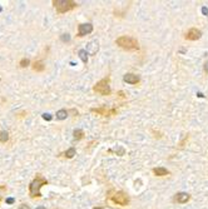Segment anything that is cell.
I'll list each match as a JSON object with an SVG mask.
<instances>
[{"label":"cell","instance_id":"6da1fadb","mask_svg":"<svg viewBox=\"0 0 208 209\" xmlns=\"http://www.w3.org/2000/svg\"><path fill=\"white\" fill-rule=\"evenodd\" d=\"M48 184V180L47 178H44L43 175L40 173H38L35 175V178L30 182L29 184V195L32 198H40L41 194H40V188L43 185H47Z\"/></svg>","mask_w":208,"mask_h":209},{"label":"cell","instance_id":"7a4b0ae2","mask_svg":"<svg viewBox=\"0 0 208 209\" xmlns=\"http://www.w3.org/2000/svg\"><path fill=\"white\" fill-rule=\"evenodd\" d=\"M116 44L119 48H122L124 50H128V51H137V50H139L138 40L132 38V36H127V35L119 36L118 39H116Z\"/></svg>","mask_w":208,"mask_h":209},{"label":"cell","instance_id":"3957f363","mask_svg":"<svg viewBox=\"0 0 208 209\" xmlns=\"http://www.w3.org/2000/svg\"><path fill=\"white\" fill-rule=\"evenodd\" d=\"M53 5L59 14L68 13L78 6V4L73 0H53Z\"/></svg>","mask_w":208,"mask_h":209},{"label":"cell","instance_id":"277c9868","mask_svg":"<svg viewBox=\"0 0 208 209\" xmlns=\"http://www.w3.org/2000/svg\"><path fill=\"white\" fill-rule=\"evenodd\" d=\"M93 90H94L95 93H98V94H100V95H110L112 89H110V85H109V79L104 78V79L99 80L97 84L93 87Z\"/></svg>","mask_w":208,"mask_h":209},{"label":"cell","instance_id":"5b68a950","mask_svg":"<svg viewBox=\"0 0 208 209\" xmlns=\"http://www.w3.org/2000/svg\"><path fill=\"white\" fill-rule=\"evenodd\" d=\"M112 202L118 205L124 207L129 203V198L124 192H117V193H114V195H112Z\"/></svg>","mask_w":208,"mask_h":209},{"label":"cell","instance_id":"8992f818","mask_svg":"<svg viewBox=\"0 0 208 209\" xmlns=\"http://www.w3.org/2000/svg\"><path fill=\"white\" fill-rule=\"evenodd\" d=\"M92 111L99 114L102 117H112L117 114V109L116 108H107V107H100V108H92Z\"/></svg>","mask_w":208,"mask_h":209},{"label":"cell","instance_id":"52a82bcc","mask_svg":"<svg viewBox=\"0 0 208 209\" xmlns=\"http://www.w3.org/2000/svg\"><path fill=\"white\" fill-rule=\"evenodd\" d=\"M201 36H202V31H201L199 29H197V28L189 29V30L185 33V35H184V38H185L187 40H191V41L198 40V39H201Z\"/></svg>","mask_w":208,"mask_h":209},{"label":"cell","instance_id":"ba28073f","mask_svg":"<svg viewBox=\"0 0 208 209\" xmlns=\"http://www.w3.org/2000/svg\"><path fill=\"white\" fill-rule=\"evenodd\" d=\"M93 31V25L90 23H87V24H79L78 25V36L81 38L87 34H90Z\"/></svg>","mask_w":208,"mask_h":209},{"label":"cell","instance_id":"9c48e42d","mask_svg":"<svg viewBox=\"0 0 208 209\" xmlns=\"http://www.w3.org/2000/svg\"><path fill=\"white\" fill-rule=\"evenodd\" d=\"M189 199H191V195L188 193H185V192H179V193H177L174 195V202L179 203V204H184Z\"/></svg>","mask_w":208,"mask_h":209},{"label":"cell","instance_id":"30bf717a","mask_svg":"<svg viewBox=\"0 0 208 209\" xmlns=\"http://www.w3.org/2000/svg\"><path fill=\"white\" fill-rule=\"evenodd\" d=\"M123 80L126 83H128V84H130V85H136V84L139 83V77L136 75V74H132V73H128V74H126L123 77Z\"/></svg>","mask_w":208,"mask_h":209},{"label":"cell","instance_id":"8fae6325","mask_svg":"<svg viewBox=\"0 0 208 209\" xmlns=\"http://www.w3.org/2000/svg\"><path fill=\"white\" fill-rule=\"evenodd\" d=\"M98 49H99V43L97 40H93V41H90V43L88 44V46H87V51H88V54H90V55H94L97 51H98Z\"/></svg>","mask_w":208,"mask_h":209},{"label":"cell","instance_id":"7c38bea8","mask_svg":"<svg viewBox=\"0 0 208 209\" xmlns=\"http://www.w3.org/2000/svg\"><path fill=\"white\" fill-rule=\"evenodd\" d=\"M32 68H33V70H34V71H36V73H41V71H44L45 65H44V63L41 61V60H35V61L33 63Z\"/></svg>","mask_w":208,"mask_h":209},{"label":"cell","instance_id":"4fadbf2b","mask_svg":"<svg viewBox=\"0 0 208 209\" xmlns=\"http://www.w3.org/2000/svg\"><path fill=\"white\" fill-rule=\"evenodd\" d=\"M153 173L157 175V176H165V175L169 174V170L163 168V166H158V168H154L153 169Z\"/></svg>","mask_w":208,"mask_h":209},{"label":"cell","instance_id":"5bb4252c","mask_svg":"<svg viewBox=\"0 0 208 209\" xmlns=\"http://www.w3.org/2000/svg\"><path fill=\"white\" fill-rule=\"evenodd\" d=\"M68 115H69V111H68V110H65V109H60V110H58V111H57V119H59V120H64V119H67V118H68Z\"/></svg>","mask_w":208,"mask_h":209},{"label":"cell","instance_id":"9a60e30c","mask_svg":"<svg viewBox=\"0 0 208 209\" xmlns=\"http://www.w3.org/2000/svg\"><path fill=\"white\" fill-rule=\"evenodd\" d=\"M73 138H74V140H80L84 138V132H83L81 129H75L74 132H73Z\"/></svg>","mask_w":208,"mask_h":209},{"label":"cell","instance_id":"2e32d148","mask_svg":"<svg viewBox=\"0 0 208 209\" xmlns=\"http://www.w3.org/2000/svg\"><path fill=\"white\" fill-rule=\"evenodd\" d=\"M78 54H79V58L81 59V61L83 63H88V51L85 50V49H80L79 51H78Z\"/></svg>","mask_w":208,"mask_h":209},{"label":"cell","instance_id":"e0dca14e","mask_svg":"<svg viewBox=\"0 0 208 209\" xmlns=\"http://www.w3.org/2000/svg\"><path fill=\"white\" fill-rule=\"evenodd\" d=\"M75 153H77L75 148H74V147H71V148H69L67 152H64V154H63V155L65 156V158H68V159H71L73 156L75 155Z\"/></svg>","mask_w":208,"mask_h":209},{"label":"cell","instance_id":"ac0fdd59","mask_svg":"<svg viewBox=\"0 0 208 209\" xmlns=\"http://www.w3.org/2000/svg\"><path fill=\"white\" fill-rule=\"evenodd\" d=\"M9 140V133L6 130L0 132V143H6Z\"/></svg>","mask_w":208,"mask_h":209},{"label":"cell","instance_id":"d6986e66","mask_svg":"<svg viewBox=\"0 0 208 209\" xmlns=\"http://www.w3.org/2000/svg\"><path fill=\"white\" fill-rule=\"evenodd\" d=\"M19 65L22 67V68H26V67H29V65H30V60H29L28 58H23L22 60L19 61Z\"/></svg>","mask_w":208,"mask_h":209},{"label":"cell","instance_id":"ffe728a7","mask_svg":"<svg viewBox=\"0 0 208 209\" xmlns=\"http://www.w3.org/2000/svg\"><path fill=\"white\" fill-rule=\"evenodd\" d=\"M41 117H43V119H44V120H48V122L53 119V117H51L50 114H48V113H44V114H43V115H41Z\"/></svg>","mask_w":208,"mask_h":209},{"label":"cell","instance_id":"44dd1931","mask_svg":"<svg viewBox=\"0 0 208 209\" xmlns=\"http://www.w3.org/2000/svg\"><path fill=\"white\" fill-rule=\"evenodd\" d=\"M60 39L65 43V41H69V40H70V36H69V34H63V35L60 36Z\"/></svg>","mask_w":208,"mask_h":209},{"label":"cell","instance_id":"7402d4cb","mask_svg":"<svg viewBox=\"0 0 208 209\" xmlns=\"http://www.w3.org/2000/svg\"><path fill=\"white\" fill-rule=\"evenodd\" d=\"M18 209H30V207L28 204H20Z\"/></svg>","mask_w":208,"mask_h":209},{"label":"cell","instance_id":"603a6c76","mask_svg":"<svg viewBox=\"0 0 208 209\" xmlns=\"http://www.w3.org/2000/svg\"><path fill=\"white\" fill-rule=\"evenodd\" d=\"M6 203H8V204H13V203H14V199H13V198H8V199H6Z\"/></svg>","mask_w":208,"mask_h":209},{"label":"cell","instance_id":"cb8c5ba5","mask_svg":"<svg viewBox=\"0 0 208 209\" xmlns=\"http://www.w3.org/2000/svg\"><path fill=\"white\" fill-rule=\"evenodd\" d=\"M204 71H206L207 74H208V60L206 61V64H204Z\"/></svg>","mask_w":208,"mask_h":209},{"label":"cell","instance_id":"d4e9b609","mask_svg":"<svg viewBox=\"0 0 208 209\" xmlns=\"http://www.w3.org/2000/svg\"><path fill=\"white\" fill-rule=\"evenodd\" d=\"M202 13H203L204 15H207V14H208V9H207V8H203V9H202Z\"/></svg>","mask_w":208,"mask_h":209},{"label":"cell","instance_id":"484cf974","mask_svg":"<svg viewBox=\"0 0 208 209\" xmlns=\"http://www.w3.org/2000/svg\"><path fill=\"white\" fill-rule=\"evenodd\" d=\"M35 209H47L45 207H43V205H40V207H38V208H35Z\"/></svg>","mask_w":208,"mask_h":209},{"label":"cell","instance_id":"4316f807","mask_svg":"<svg viewBox=\"0 0 208 209\" xmlns=\"http://www.w3.org/2000/svg\"><path fill=\"white\" fill-rule=\"evenodd\" d=\"M94 209H104V208H103V207H95Z\"/></svg>","mask_w":208,"mask_h":209},{"label":"cell","instance_id":"83f0119b","mask_svg":"<svg viewBox=\"0 0 208 209\" xmlns=\"http://www.w3.org/2000/svg\"><path fill=\"white\" fill-rule=\"evenodd\" d=\"M0 200H2V197H0Z\"/></svg>","mask_w":208,"mask_h":209}]
</instances>
